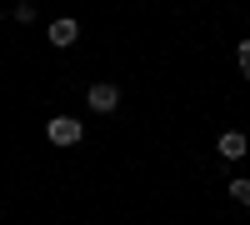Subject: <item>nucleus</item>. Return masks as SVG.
<instances>
[{"label":"nucleus","instance_id":"6","mask_svg":"<svg viewBox=\"0 0 250 225\" xmlns=\"http://www.w3.org/2000/svg\"><path fill=\"white\" fill-rule=\"evenodd\" d=\"M10 15H15V20H20V25H30V20H35V15H40V10H35V5H30V0H20V5H15V10H10Z\"/></svg>","mask_w":250,"mask_h":225},{"label":"nucleus","instance_id":"3","mask_svg":"<svg viewBox=\"0 0 250 225\" xmlns=\"http://www.w3.org/2000/svg\"><path fill=\"white\" fill-rule=\"evenodd\" d=\"M45 35H50V45H55V50H70L75 40H80V20H75V15H60V20H50V30H45Z\"/></svg>","mask_w":250,"mask_h":225},{"label":"nucleus","instance_id":"5","mask_svg":"<svg viewBox=\"0 0 250 225\" xmlns=\"http://www.w3.org/2000/svg\"><path fill=\"white\" fill-rule=\"evenodd\" d=\"M230 200H240V210L250 205V180H245V175H235V180H230Z\"/></svg>","mask_w":250,"mask_h":225},{"label":"nucleus","instance_id":"7","mask_svg":"<svg viewBox=\"0 0 250 225\" xmlns=\"http://www.w3.org/2000/svg\"><path fill=\"white\" fill-rule=\"evenodd\" d=\"M235 65H240V75H250V40L235 45Z\"/></svg>","mask_w":250,"mask_h":225},{"label":"nucleus","instance_id":"2","mask_svg":"<svg viewBox=\"0 0 250 225\" xmlns=\"http://www.w3.org/2000/svg\"><path fill=\"white\" fill-rule=\"evenodd\" d=\"M85 105H90L95 115H110V110H120V80H95V85L85 90Z\"/></svg>","mask_w":250,"mask_h":225},{"label":"nucleus","instance_id":"8","mask_svg":"<svg viewBox=\"0 0 250 225\" xmlns=\"http://www.w3.org/2000/svg\"><path fill=\"white\" fill-rule=\"evenodd\" d=\"M0 220H5V205H0Z\"/></svg>","mask_w":250,"mask_h":225},{"label":"nucleus","instance_id":"4","mask_svg":"<svg viewBox=\"0 0 250 225\" xmlns=\"http://www.w3.org/2000/svg\"><path fill=\"white\" fill-rule=\"evenodd\" d=\"M215 150H220V160H245L250 140H245V130H225V135L215 140Z\"/></svg>","mask_w":250,"mask_h":225},{"label":"nucleus","instance_id":"1","mask_svg":"<svg viewBox=\"0 0 250 225\" xmlns=\"http://www.w3.org/2000/svg\"><path fill=\"white\" fill-rule=\"evenodd\" d=\"M45 140L60 145V150H70V145L85 140V120H80V115H50L45 120Z\"/></svg>","mask_w":250,"mask_h":225}]
</instances>
